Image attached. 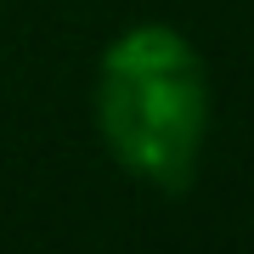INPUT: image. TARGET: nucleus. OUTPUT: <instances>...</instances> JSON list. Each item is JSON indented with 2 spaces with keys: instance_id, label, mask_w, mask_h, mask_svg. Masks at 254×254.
Instances as JSON below:
<instances>
[{
  "instance_id": "nucleus-1",
  "label": "nucleus",
  "mask_w": 254,
  "mask_h": 254,
  "mask_svg": "<svg viewBox=\"0 0 254 254\" xmlns=\"http://www.w3.org/2000/svg\"><path fill=\"white\" fill-rule=\"evenodd\" d=\"M209 113V68L181 28L136 23L102 51L96 130L125 175L158 192H181L198 175Z\"/></svg>"
}]
</instances>
